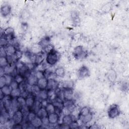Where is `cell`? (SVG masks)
<instances>
[{"label": "cell", "mask_w": 129, "mask_h": 129, "mask_svg": "<svg viewBox=\"0 0 129 129\" xmlns=\"http://www.w3.org/2000/svg\"><path fill=\"white\" fill-rule=\"evenodd\" d=\"M59 59V56L57 52L53 49L46 54L45 60L46 63L50 66L55 64Z\"/></svg>", "instance_id": "cell-1"}, {"label": "cell", "mask_w": 129, "mask_h": 129, "mask_svg": "<svg viewBox=\"0 0 129 129\" xmlns=\"http://www.w3.org/2000/svg\"><path fill=\"white\" fill-rule=\"evenodd\" d=\"M120 114V109L116 104L111 105L107 110V115L109 118L114 119Z\"/></svg>", "instance_id": "cell-2"}, {"label": "cell", "mask_w": 129, "mask_h": 129, "mask_svg": "<svg viewBox=\"0 0 129 129\" xmlns=\"http://www.w3.org/2000/svg\"><path fill=\"white\" fill-rule=\"evenodd\" d=\"M24 118V114L21 109H18L13 113L12 120L14 124L22 123Z\"/></svg>", "instance_id": "cell-3"}, {"label": "cell", "mask_w": 129, "mask_h": 129, "mask_svg": "<svg viewBox=\"0 0 129 129\" xmlns=\"http://www.w3.org/2000/svg\"><path fill=\"white\" fill-rule=\"evenodd\" d=\"M73 55L76 59H80L86 56V52L82 46L79 45L74 48L73 51Z\"/></svg>", "instance_id": "cell-4"}, {"label": "cell", "mask_w": 129, "mask_h": 129, "mask_svg": "<svg viewBox=\"0 0 129 129\" xmlns=\"http://www.w3.org/2000/svg\"><path fill=\"white\" fill-rule=\"evenodd\" d=\"M90 71L89 69L85 66H82L77 72V76L80 79H84L89 77Z\"/></svg>", "instance_id": "cell-5"}, {"label": "cell", "mask_w": 129, "mask_h": 129, "mask_svg": "<svg viewBox=\"0 0 129 129\" xmlns=\"http://www.w3.org/2000/svg\"><path fill=\"white\" fill-rule=\"evenodd\" d=\"M59 83L57 80L53 78L48 79V84L47 89L48 90H54L55 91L58 88Z\"/></svg>", "instance_id": "cell-6"}, {"label": "cell", "mask_w": 129, "mask_h": 129, "mask_svg": "<svg viewBox=\"0 0 129 129\" xmlns=\"http://www.w3.org/2000/svg\"><path fill=\"white\" fill-rule=\"evenodd\" d=\"M63 108L68 110L70 112H73L75 109V102L73 99L64 100L63 101Z\"/></svg>", "instance_id": "cell-7"}, {"label": "cell", "mask_w": 129, "mask_h": 129, "mask_svg": "<svg viewBox=\"0 0 129 129\" xmlns=\"http://www.w3.org/2000/svg\"><path fill=\"white\" fill-rule=\"evenodd\" d=\"M47 117L50 125H55L57 124L59 120V115L56 112L48 114Z\"/></svg>", "instance_id": "cell-8"}, {"label": "cell", "mask_w": 129, "mask_h": 129, "mask_svg": "<svg viewBox=\"0 0 129 129\" xmlns=\"http://www.w3.org/2000/svg\"><path fill=\"white\" fill-rule=\"evenodd\" d=\"M46 54L43 51H41V52L36 54V59L35 64L36 66H39L42 64V63L44 62V60L45 59Z\"/></svg>", "instance_id": "cell-9"}, {"label": "cell", "mask_w": 129, "mask_h": 129, "mask_svg": "<svg viewBox=\"0 0 129 129\" xmlns=\"http://www.w3.org/2000/svg\"><path fill=\"white\" fill-rule=\"evenodd\" d=\"M63 93H64V100L73 99L74 93L73 88H63Z\"/></svg>", "instance_id": "cell-10"}, {"label": "cell", "mask_w": 129, "mask_h": 129, "mask_svg": "<svg viewBox=\"0 0 129 129\" xmlns=\"http://www.w3.org/2000/svg\"><path fill=\"white\" fill-rule=\"evenodd\" d=\"M48 84V79L46 77H43L42 78L38 79L37 85L39 87L41 90L47 89Z\"/></svg>", "instance_id": "cell-11"}, {"label": "cell", "mask_w": 129, "mask_h": 129, "mask_svg": "<svg viewBox=\"0 0 129 129\" xmlns=\"http://www.w3.org/2000/svg\"><path fill=\"white\" fill-rule=\"evenodd\" d=\"M29 123L34 128H40L42 126V119L38 116H36Z\"/></svg>", "instance_id": "cell-12"}, {"label": "cell", "mask_w": 129, "mask_h": 129, "mask_svg": "<svg viewBox=\"0 0 129 129\" xmlns=\"http://www.w3.org/2000/svg\"><path fill=\"white\" fill-rule=\"evenodd\" d=\"M11 12V8L9 5H4L1 8V14L3 17H7L10 15Z\"/></svg>", "instance_id": "cell-13"}, {"label": "cell", "mask_w": 129, "mask_h": 129, "mask_svg": "<svg viewBox=\"0 0 129 129\" xmlns=\"http://www.w3.org/2000/svg\"><path fill=\"white\" fill-rule=\"evenodd\" d=\"M14 32V29L12 27H8L4 29V32H3V36L6 37L8 40L9 41V40H12Z\"/></svg>", "instance_id": "cell-14"}, {"label": "cell", "mask_w": 129, "mask_h": 129, "mask_svg": "<svg viewBox=\"0 0 129 129\" xmlns=\"http://www.w3.org/2000/svg\"><path fill=\"white\" fill-rule=\"evenodd\" d=\"M76 119H74V116L71 114H67L64 115V116L62 118V123L69 125L70 124Z\"/></svg>", "instance_id": "cell-15"}, {"label": "cell", "mask_w": 129, "mask_h": 129, "mask_svg": "<svg viewBox=\"0 0 129 129\" xmlns=\"http://www.w3.org/2000/svg\"><path fill=\"white\" fill-rule=\"evenodd\" d=\"M30 94L26 98V106L27 108L28 109H31L32 108L36 100L34 97Z\"/></svg>", "instance_id": "cell-16"}, {"label": "cell", "mask_w": 129, "mask_h": 129, "mask_svg": "<svg viewBox=\"0 0 129 129\" xmlns=\"http://www.w3.org/2000/svg\"><path fill=\"white\" fill-rule=\"evenodd\" d=\"M93 114L91 112L90 113H89L88 114L85 115L84 116H80L79 117V119L80 120V121L82 122V123L84 124H88L89 122H91L93 119Z\"/></svg>", "instance_id": "cell-17"}, {"label": "cell", "mask_w": 129, "mask_h": 129, "mask_svg": "<svg viewBox=\"0 0 129 129\" xmlns=\"http://www.w3.org/2000/svg\"><path fill=\"white\" fill-rule=\"evenodd\" d=\"M42 48V50L50 44V39L48 36H45L42 38L38 43Z\"/></svg>", "instance_id": "cell-18"}, {"label": "cell", "mask_w": 129, "mask_h": 129, "mask_svg": "<svg viewBox=\"0 0 129 129\" xmlns=\"http://www.w3.org/2000/svg\"><path fill=\"white\" fill-rule=\"evenodd\" d=\"M37 96L41 101L47 100L48 99V93L47 89L41 90L37 95Z\"/></svg>", "instance_id": "cell-19"}, {"label": "cell", "mask_w": 129, "mask_h": 129, "mask_svg": "<svg viewBox=\"0 0 129 129\" xmlns=\"http://www.w3.org/2000/svg\"><path fill=\"white\" fill-rule=\"evenodd\" d=\"M5 48L8 55H10L15 54L17 50V49L16 48V47L12 44H9L7 46L5 47Z\"/></svg>", "instance_id": "cell-20"}, {"label": "cell", "mask_w": 129, "mask_h": 129, "mask_svg": "<svg viewBox=\"0 0 129 129\" xmlns=\"http://www.w3.org/2000/svg\"><path fill=\"white\" fill-rule=\"evenodd\" d=\"M20 109V107L17 101V98H12V102H11V110L13 113L15 112L16 111Z\"/></svg>", "instance_id": "cell-21"}, {"label": "cell", "mask_w": 129, "mask_h": 129, "mask_svg": "<svg viewBox=\"0 0 129 129\" xmlns=\"http://www.w3.org/2000/svg\"><path fill=\"white\" fill-rule=\"evenodd\" d=\"M55 76L60 78H63L65 75V70L63 67H59L55 69L54 72Z\"/></svg>", "instance_id": "cell-22"}, {"label": "cell", "mask_w": 129, "mask_h": 129, "mask_svg": "<svg viewBox=\"0 0 129 129\" xmlns=\"http://www.w3.org/2000/svg\"><path fill=\"white\" fill-rule=\"evenodd\" d=\"M44 107L48 114L55 112V106L52 102H47Z\"/></svg>", "instance_id": "cell-23"}, {"label": "cell", "mask_w": 129, "mask_h": 129, "mask_svg": "<svg viewBox=\"0 0 129 129\" xmlns=\"http://www.w3.org/2000/svg\"><path fill=\"white\" fill-rule=\"evenodd\" d=\"M0 91L5 95V96H10L12 89L10 85H6L2 88H0Z\"/></svg>", "instance_id": "cell-24"}, {"label": "cell", "mask_w": 129, "mask_h": 129, "mask_svg": "<svg viewBox=\"0 0 129 129\" xmlns=\"http://www.w3.org/2000/svg\"><path fill=\"white\" fill-rule=\"evenodd\" d=\"M42 107H43L42 101H41L40 100H35L34 105L31 108V110L36 113Z\"/></svg>", "instance_id": "cell-25"}, {"label": "cell", "mask_w": 129, "mask_h": 129, "mask_svg": "<svg viewBox=\"0 0 129 129\" xmlns=\"http://www.w3.org/2000/svg\"><path fill=\"white\" fill-rule=\"evenodd\" d=\"M38 79L34 75V74H31L27 78V83L30 85H35L37 84Z\"/></svg>", "instance_id": "cell-26"}, {"label": "cell", "mask_w": 129, "mask_h": 129, "mask_svg": "<svg viewBox=\"0 0 129 129\" xmlns=\"http://www.w3.org/2000/svg\"><path fill=\"white\" fill-rule=\"evenodd\" d=\"M48 113L45 109L44 107H42L37 112H36V115L38 117H40L41 118H42L43 117H46L48 116Z\"/></svg>", "instance_id": "cell-27"}, {"label": "cell", "mask_w": 129, "mask_h": 129, "mask_svg": "<svg viewBox=\"0 0 129 129\" xmlns=\"http://www.w3.org/2000/svg\"><path fill=\"white\" fill-rule=\"evenodd\" d=\"M91 112L90 109L87 106H84L80 109L79 112V117L84 116Z\"/></svg>", "instance_id": "cell-28"}, {"label": "cell", "mask_w": 129, "mask_h": 129, "mask_svg": "<svg viewBox=\"0 0 129 129\" xmlns=\"http://www.w3.org/2000/svg\"><path fill=\"white\" fill-rule=\"evenodd\" d=\"M17 101L20 107V109H24L25 107H26V98L20 96V97H18L17 98ZM27 108V107H26Z\"/></svg>", "instance_id": "cell-29"}, {"label": "cell", "mask_w": 129, "mask_h": 129, "mask_svg": "<svg viewBox=\"0 0 129 129\" xmlns=\"http://www.w3.org/2000/svg\"><path fill=\"white\" fill-rule=\"evenodd\" d=\"M21 95V91L20 88H17L15 89H12L11 91V93L10 96L12 98H17L18 97H20Z\"/></svg>", "instance_id": "cell-30"}, {"label": "cell", "mask_w": 129, "mask_h": 129, "mask_svg": "<svg viewBox=\"0 0 129 129\" xmlns=\"http://www.w3.org/2000/svg\"><path fill=\"white\" fill-rule=\"evenodd\" d=\"M25 78L23 75L18 73L14 76V80L16 81L17 83H18L19 84L24 82Z\"/></svg>", "instance_id": "cell-31"}, {"label": "cell", "mask_w": 129, "mask_h": 129, "mask_svg": "<svg viewBox=\"0 0 129 129\" xmlns=\"http://www.w3.org/2000/svg\"><path fill=\"white\" fill-rule=\"evenodd\" d=\"M36 116H37L36 113L31 110L30 112H29L27 113V115L26 116L27 121H28V123H30Z\"/></svg>", "instance_id": "cell-32"}, {"label": "cell", "mask_w": 129, "mask_h": 129, "mask_svg": "<svg viewBox=\"0 0 129 129\" xmlns=\"http://www.w3.org/2000/svg\"><path fill=\"white\" fill-rule=\"evenodd\" d=\"M8 62L7 59V56H1L0 57V66L1 67L5 68L8 66Z\"/></svg>", "instance_id": "cell-33"}, {"label": "cell", "mask_w": 129, "mask_h": 129, "mask_svg": "<svg viewBox=\"0 0 129 129\" xmlns=\"http://www.w3.org/2000/svg\"><path fill=\"white\" fill-rule=\"evenodd\" d=\"M4 75L6 78V85H10L12 81L14 80V77L11 74H5Z\"/></svg>", "instance_id": "cell-34"}, {"label": "cell", "mask_w": 129, "mask_h": 129, "mask_svg": "<svg viewBox=\"0 0 129 129\" xmlns=\"http://www.w3.org/2000/svg\"><path fill=\"white\" fill-rule=\"evenodd\" d=\"M34 74L36 76V77L37 78V79H39L42 78L43 77H45V74H44V71L37 70L34 73Z\"/></svg>", "instance_id": "cell-35"}, {"label": "cell", "mask_w": 129, "mask_h": 129, "mask_svg": "<svg viewBox=\"0 0 129 129\" xmlns=\"http://www.w3.org/2000/svg\"><path fill=\"white\" fill-rule=\"evenodd\" d=\"M0 43H1V46L5 47L9 44V40L6 37L3 36H1Z\"/></svg>", "instance_id": "cell-36"}, {"label": "cell", "mask_w": 129, "mask_h": 129, "mask_svg": "<svg viewBox=\"0 0 129 129\" xmlns=\"http://www.w3.org/2000/svg\"><path fill=\"white\" fill-rule=\"evenodd\" d=\"M74 86V82L73 81L68 80L63 83V88H73Z\"/></svg>", "instance_id": "cell-37"}, {"label": "cell", "mask_w": 129, "mask_h": 129, "mask_svg": "<svg viewBox=\"0 0 129 129\" xmlns=\"http://www.w3.org/2000/svg\"><path fill=\"white\" fill-rule=\"evenodd\" d=\"M23 52L20 49H17L16 52L15 54V55L16 56L18 61L22 58V57H23Z\"/></svg>", "instance_id": "cell-38"}, {"label": "cell", "mask_w": 129, "mask_h": 129, "mask_svg": "<svg viewBox=\"0 0 129 129\" xmlns=\"http://www.w3.org/2000/svg\"><path fill=\"white\" fill-rule=\"evenodd\" d=\"M6 85V81L5 75L1 76L0 77V88H2Z\"/></svg>", "instance_id": "cell-39"}, {"label": "cell", "mask_w": 129, "mask_h": 129, "mask_svg": "<svg viewBox=\"0 0 129 129\" xmlns=\"http://www.w3.org/2000/svg\"><path fill=\"white\" fill-rule=\"evenodd\" d=\"M19 85H20V84L18 83H17L16 81H15L14 80L12 81L11 84L10 85L12 89H15L19 88Z\"/></svg>", "instance_id": "cell-40"}, {"label": "cell", "mask_w": 129, "mask_h": 129, "mask_svg": "<svg viewBox=\"0 0 129 129\" xmlns=\"http://www.w3.org/2000/svg\"><path fill=\"white\" fill-rule=\"evenodd\" d=\"M79 124L77 120H74L70 124V128H79Z\"/></svg>", "instance_id": "cell-41"}, {"label": "cell", "mask_w": 129, "mask_h": 129, "mask_svg": "<svg viewBox=\"0 0 129 129\" xmlns=\"http://www.w3.org/2000/svg\"><path fill=\"white\" fill-rule=\"evenodd\" d=\"M41 119H42V126H48L49 125H50L47 116L43 117V118H41Z\"/></svg>", "instance_id": "cell-42"}, {"label": "cell", "mask_w": 129, "mask_h": 129, "mask_svg": "<svg viewBox=\"0 0 129 129\" xmlns=\"http://www.w3.org/2000/svg\"><path fill=\"white\" fill-rule=\"evenodd\" d=\"M8 55L7 52L6 51V48L5 47L1 46L0 49V56H7ZM0 56V57H1Z\"/></svg>", "instance_id": "cell-43"}, {"label": "cell", "mask_w": 129, "mask_h": 129, "mask_svg": "<svg viewBox=\"0 0 129 129\" xmlns=\"http://www.w3.org/2000/svg\"><path fill=\"white\" fill-rule=\"evenodd\" d=\"M109 78L111 81H114V79L116 78V75L114 71H112L109 73Z\"/></svg>", "instance_id": "cell-44"}]
</instances>
